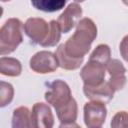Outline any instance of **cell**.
Returning <instances> with one entry per match:
<instances>
[{
	"mask_svg": "<svg viewBox=\"0 0 128 128\" xmlns=\"http://www.w3.org/2000/svg\"><path fill=\"white\" fill-rule=\"evenodd\" d=\"M97 37V26L88 17L80 19L74 34L64 43L66 53L73 58H84Z\"/></svg>",
	"mask_w": 128,
	"mask_h": 128,
	"instance_id": "cell-1",
	"label": "cell"
},
{
	"mask_svg": "<svg viewBox=\"0 0 128 128\" xmlns=\"http://www.w3.org/2000/svg\"><path fill=\"white\" fill-rule=\"evenodd\" d=\"M23 23L18 18H9L0 28V55H8L23 42Z\"/></svg>",
	"mask_w": 128,
	"mask_h": 128,
	"instance_id": "cell-2",
	"label": "cell"
},
{
	"mask_svg": "<svg viewBox=\"0 0 128 128\" xmlns=\"http://www.w3.org/2000/svg\"><path fill=\"white\" fill-rule=\"evenodd\" d=\"M72 93L69 85L61 80H54L50 85L48 91L45 93V100L48 104L54 107V109H58L72 100Z\"/></svg>",
	"mask_w": 128,
	"mask_h": 128,
	"instance_id": "cell-3",
	"label": "cell"
},
{
	"mask_svg": "<svg viewBox=\"0 0 128 128\" xmlns=\"http://www.w3.org/2000/svg\"><path fill=\"white\" fill-rule=\"evenodd\" d=\"M29 66L36 73L47 74L56 71L59 67V64L55 53H52L51 51L42 50L35 53L30 58Z\"/></svg>",
	"mask_w": 128,
	"mask_h": 128,
	"instance_id": "cell-4",
	"label": "cell"
},
{
	"mask_svg": "<svg viewBox=\"0 0 128 128\" xmlns=\"http://www.w3.org/2000/svg\"><path fill=\"white\" fill-rule=\"evenodd\" d=\"M24 32L33 43L41 46L49 35L50 23L39 17L28 18L24 23Z\"/></svg>",
	"mask_w": 128,
	"mask_h": 128,
	"instance_id": "cell-5",
	"label": "cell"
},
{
	"mask_svg": "<svg viewBox=\"0 0 128 128\" xmlns=\"http://www.w3.org/2000/svg\"><path fill=\"white\" fill-rule=\"evenodd\" d=\"M83 111L84 123L88 128H98L104 124L107 116V108L105 104L90 101L85 103Z\"/></svg>",
	"mask_w": 128,
	"mask_h": 128,
	"instance_id": "cell-6",
	"label": "cell"
},
{
	"mask_svg": "<svg viewBox=\"0 0 128 128\" xmlns=\"http://www.w3.org/2000/svg\"><path fill=\"white\" fill-rule=\"evenodd\" d=\"M105 72L106 66L88 60L80 71V77L83 80L84 85L96 86L104 82Z\"/></svg>",
	"mask_w": 128,
	"mask_h": 128,
	"instance_id": "cell-7",
	"label": "cell"
},
{
	"mask_svg": "<svg viewBox=\"0 0 128 128\" xmlns=\"http://www.w3.org/2000/svg\"><path fill=\"white\" fill-rule=\"evenodd\" d=\"M82 8L77 2H71L65 8V10L60 14L57 22L60 26L62 33H68L72 30L74 26L78 24L82 16Z\"/></svg>",
	"mask_w": 128,
	"mask_h": 128,
	"instance_id": "cell-8",
	"label": "cell"
},
{
	"mask_svg": "<svg viewBox=\"0 0 128 128\" xmlns=\"http://www.w3.org/2000/svg\"><path fill=\"white\" fill-rule=\"evenodd\" d=\"M31 120L33 128H53L54 116L49 105L37 102L31 110Z\"/></svg>",
	"mask_w": 128,
	"mask_h": 128,
	"instance_id": "cell-9",
	"label": "cell"
},
{
	"mask_svg": "<svg viewBox=\"0 0 128 128\" xmlns=\"http://www.w3.org/2000/svg\"><path fill=\"white\" fill-rule=\"evenodd\" d=\"M83 92L85 97L91 101L106 104L112 100L115 91L112 89L108 81H104L103 83L96 86L83 85Z\"/></svg>",
	"mask_w": 128,
	"mask_h": 128,
	"instance_id": "cell-10",
	"label": "cell"
},
{
	"mask_svg": "<svg viewBox=\"0 0 128 128\" xmlns=\"http://www.w3.org/2000/svg\"><path fill=\"white\" fill-rule=\"evenodd\" d=\"M106 70L110 75L108 83L112 89L116 92L124 88L127 78L125 76L126 68L124 67L123 63L118 59H111L106 66Z\"/></svg>",
	"mask_w": 128,
	"mask_h": 128,
	"instance_id": "cell-11",
	"label": "cell"
},
{
	"mask_svg": "<svg viewBox=\"0 0 128 128\" xmlns=\"http://www.w3.org/2000/svg\"><path fill=\"white\" fill-rule=\"evenodd\" d=\"M55 55L57 57L58 60V64L59 67H61L62 69L65 70H76L78 69L81 64L83 63L84 58H73L71 56H69L64 48V43L60 44L56 51H55Z\"/></svg>",
	"mask_w": 128,
	"mask_h": 128,
	"instance_id": "cell-12",
	"label": "cell"
},
{
	"mask_svg": "<svg viewBox=\"0 0 128 128\" xmlns=\"http://www.w3.org/2000/svg\"><path fill=\"white\" fill-rule=\"evenodd\" d=\"M11 128H33L31 111L27 107L20 106L13 110Z\"/></svg>",
	"mask_w": 128,
	"mask_h": 128,
	"instance_id": "cell-13",
	"label": "cell"
},
{
	"mask_svg": "<svg viewBox=\"0 0 128 128\" xmlns=\"http://www.w3.org/2000/svg\"><path fill=\"white\" fill-rule=\"evenodd\" d=\"M22 72L21 62L13 57L2 56L0 58V73L4 76L17 77Z\"/></svg>",
	"mask_w": 128,
	"mask_h": 128,
	"instance_id": "cell-14",
	"label": "cell"
},
{
	"mask_svg": "<svg viewBox=\"0 0 128 128\" xmlns=\"http://www.w3.org/2000/svg\"><path fill=\"white\" fill-rule=\"evenodd\" d=\"M57 117L61 123H72L75 122L78 116V105L74 98L66 105L55 110Z\"/></svg>",
	"mask_w": 128,
	"mask_h": 128,
	"instance_id": "cell-15",
	"label": "cell"
},
{
	"mask_svg": "<svg viewBox=\"0 0 128 128\" xmlns=\"http://www.w3.org/2000/svg\"><path fill=\"white\" fill-rule=\"evenodd\" d=\"M90 61H94L97 63H100L104 66H107V64L111 60V49L107 44H99L95 47V49L92 51L89 57Z\"/></svg>",
	"mask_w": 128,
	"mask_h": 128,
	"instance_id": "cell-16",
	"label": "cell"
},
{
	"mask_svg": "<svg viewBox=\"0 0 128 128\" xmlns=\"http://www.w3.org/2000/svg\"><path fill=\"white\" fill-rule=\"evenodd\" d=\"M31 4L38 10L44 12H55L64 7L65 0H36L31 1Z\"/></svg>",
	"mask_w": 128,
	"mask_h": 128,
	"instance_id": "cell-17",
	"label": "cell"
},
{
	"mask_svg": "<svg viewBox=\"0 0 128 128\" xmlns=\"http://www.w3.org/2000/svg\"><path fill=\"white\" fill-rule=\"evenodd\" d=\"M50 32L49 35L47 37V39L45 40V42L41 45L42 47H52L55 46L61 38V29L60 26L58 24V22L56 20H51L50 22Z\"/></svg>",
	"mask_w": 128,
	"mask_h": 128,
	"instance_id": "cell-18",
	"label": "cell"
},
{
	"mask_svg": "<svg viewBox=\"0 0 128 128\" xmlns=\"http://www.w3.org/2000/svg\"><path fill=\"white\" fill-rule=\"evenodd\" d=\"M0 106L5 107L6 105L10 104L14 97V88L13 86L5 81L0 82Z\"/></svg>",
	"mask_w": 128,
	"mask_h": 128,
	"instance_id": "cell-19",
	"label": "cell"
},
{
	"mask_svg": "<svg viewBox=\"0 0 128 128\" xmlns=\"http://www.w3.org/2000/svg\"><path fill=\"white\" fill-rule=\"evenodd\" d=\"M111 128H128V112L119 111L117 112L110 122Z\"/></svg>",
	"mask_w": 128,
	"mask_h": 128,
	"instance_id": "cell-20",
	"label": "cell"
},
{
	"mask_svg": "<svg viewBox=\"0 0 128 128\" xmlns=\"http://www.w3.org/2000/svg\"><path fill=\"white\" fill-rule=\"evenodd\" d=\"M119 50H120V54H121L122 58L126 62H128V35L124 36L123 39L121 40Z\"/></svg>",
	"mask_w": 128,
	"mask_h": 128,
	"instance_id": "cell-21",
	"label": "cell"
},
{
	"mask_svg": "<svg viewBox=\"0 0 128 128\" xmlns=\"http://www.w3.org/2000/svg\"><path fill=\"white\" fill-rule=\"evenodd\" d=\"M59 128H81V127L77 123L72 122V123H61L59 125Z\"/></svg>",
	"mask_w": 128,
	"mask_h": 128,
	"instance_id": "cell-22",
	"label": "cell"
},
{
	"mask_svg": "<svg viewBox=\"0 0 128 128\" xmlns=\"http://www.w3.org/2000/svg\"><path fill=\"white\" fill-rule=\"evenodd\" d=\"M98 128H101V127H98Z\"/></svg>",
	"mask_w": 128,
	"mask_h": 128,
	"instance_id": "cell-23",
	"label": "cell"
}]
</instances>
